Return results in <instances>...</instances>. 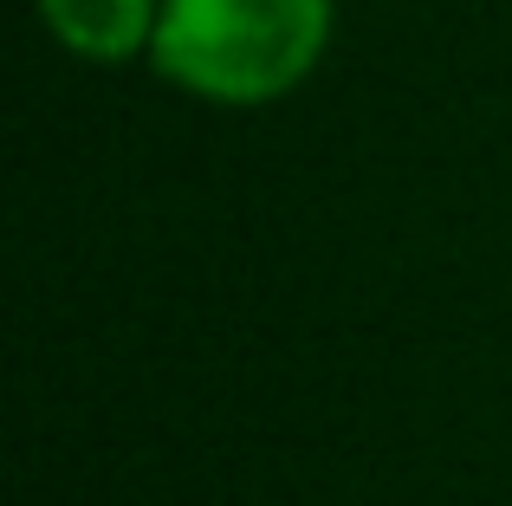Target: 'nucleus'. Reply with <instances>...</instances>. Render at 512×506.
<instances>
[{
	"instance_id": "nucleus-1",
	"label": "nucleus",
	"mask_w": 512,
	"mask_h": 506,
	"mask_svg": "<svg viewBox=\"0 0 512 506\" xmlns=\"http://www.w3.org/2000/svg\"><path fill=\"white\" fill-rule=\"evenodd\" d=\"M331 39V0H163L150 59L208 104L286 98Z\"/></svg>"
},
{
	"instance_id": "nucleus-2",
	"label": "nucleus",
	"mask_w": 512,
	"mask_h": 506,
	"mask_svg": "<svg viewBox=\"0 0 512 506\" xmlns=\"http://www.w3.org/2000/svg\"><path fill=\"white\" fill-rule=\"evenodd\" d=\"M156 13H163V0H39V20L52 26V39L98 65L150 52Z\"/></svg>"
}]
</instances>
